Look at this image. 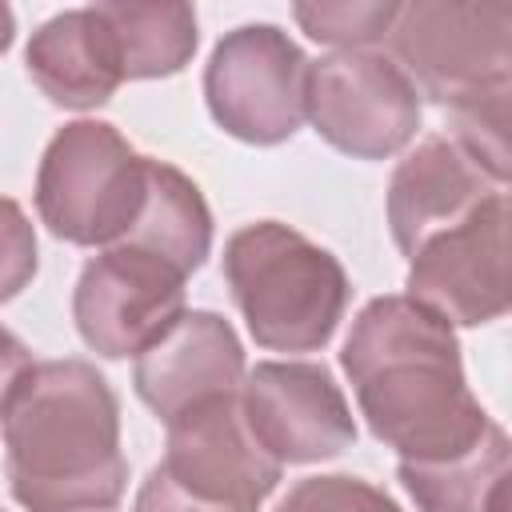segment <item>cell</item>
<instances>
[{
    "mask_svg": "<svg viewBox=\"0 0 512 512\" xmlns=\"http://www.w3.org/2000/svg\"><path fill=\"white\" fill-rule=\"evenodd\" d=\"M40 268V248H36V228L28 212L0 196V304L16 300Z\"/></svg>",
    "mask_w": 512,
    "mask_h": 512,
    "instance_id": "44dd1931",
    "label": "cell"
},
{
    "mask_svg": "<svg viewBox=\"0 0 512 512\" xmlns=\"http://www.w3.org/2000/svg\"><path fill=\"white\" fill-rule=\"evenodd\" d=\"M308 120L336 152L388 160L420 128V92L388 52H328L308 64Z\"/></svg>",
    "mask_w": 512,
    "mask_h": 512,
    "instance_id": "ba28073f",
    "label": "cell"
},
{
    "mask_svg": "<svg viewBox=\"0 0 512 512\" xmlns=\"http://www.w3.org/2000/svg\"><path fill=\"white\" fill-rule=\"evenodd\" d=\"M508 108H512V84H492L460 104H452V144L500 188L508 184Z\"/></svg>",
    "mask_w": 512,
    "mask_h": 512,
    "instance_id": "ac0fdd59",
    "label": "cell"
},
{
    "mask_svg": "<svg viewBox=\"0 0 512 512\" xmlns=\"http://www.w3.org/2000/svg\"><path fill=\"white\" fill-rule=\"evenodd\" d=\"M508 220V192H496L468 220L424 240L408 256L404 296H412L452 328L500 320L512 304Z\"/></svg>",
    "mask_w": 512,
    "mask_h": 512,
    "instance_id": "30bf717a",
    "label": "cell"
},
{
    "mask_svg": "<svg viewBox=\"0 0 512 512\" xmlns=\"http://www.w3.org/2000/svg\"><path fill=\"white\" fill-rule=\"evenodd\" d=\"M160 464L144 476L132 512H260L276 492V464L248 432L240 392L172 416Z\"/></svg>",
    "mask_w": 512,
    "mask_h": 512,
    "instance_id": "277c9868",
    "label": "cell"
},
{
    "mask_svg": "<svg viewBox=\"0 0 512 512\" xmlns=\"http://www.w3.org/2000/svg\"><path fill=\"white\" fill-rule=\"evenodd\" d=\"M184 280L188 276L176 264L148 248H100L72 288L80 340L104 360H136L184 316Z\"/></svg>",
    "mask_w": 512,
    "mask_h": 512,
    "instance_id": "9c48e42d",
    "label": "cell"
},
{
    "mask_svg": "<svg viewBox=\"0 0 512 512\" xmlns=\"http://www.w3.org/2000/svg\"><path fill=\"white\" fill-rule=\"evenodd\" d=\"M0 424L8 488L24 512H112L124 500L120 400L96 364H36Z\"/></svg>",
    "mask_w": 512,
    "mask_h": 512,
    "instance_id": "7a4b0ae2",
    "label": "cell"
},
{
    "mask_svg": "<svg viewBox=\"0 0 512 512\" xmlns=\"http://www.w3.org/2000/svg\"><path fill=\"white\" fill-rule=\"evenodd\" d=\"M504 192L448 136H424L388 180V228L404 260L444 228L468 220L488 196Z\"/></svg>",
    "mask_w": 512,
    "mask_h": 512,
    "instance_id": "4fadbf2b",
    "label": "cell"
},
{
    "mask_svg": "<svg viewBox=\"0 0 512 512\" xmlns=\"http://www.w3.org/2000/svg\"><path fill=\"white\" fill-rule=\"evenodd\" d=\"M12 36H16V16L8 4H0V56L12 48Z\"/></svg>",
    "mask_w": 512,
    "mask_h": 512,
    "instance_id": "603a6c76",
    "label": "cell"
},
{
    "mask_svg": "<svg viewBox=\"0 0 512 512\" xmlns=\"http://www.w3.org/2000/svg\"><path fill=\"white\" fill-rule=\"evenodd\" d=\"M388 56L432 104H460L492 84H512V4L412 0L396 8Z\"/></svg>",
    "mask_w": 512,
    "mask_h": 512,
    "instance_id": "8992f818",
    "label": "cell"
},
{
    "mask_svg": "<svg viewBox=\"0 0 512 512\" xmlns=\"http://www.w3.org/2000/svg\"><path fill=\"white\" fill-rule=\"evenodd\" d=\"M120 244L148 248L192 276L212 252V212L196 180L164 160H152L140 216Z\"/></svg>",
    "mask_w": 512,
    "mask_h": 512,
    "instance_id": "2e32d148",
    "label": "cell"
},
{
    "mask_svg": "<svg viewBox=\"0 0 512 512\" xmlns=\"http://www.w3.org/2000/svg\"><path fill=\"white\" fill-rule=\"evenodd\" d=\"M392 0H312V4H292L296 24L316 40L336 52L368 48L388 36L396 20Z\"/></svg>",
    "mask_w": 512,
    "mask_h": 512,
    "instance_id": "d6986e66",
    "label": "cell"
},
{
    "mask_svg": "<svg viewBox=\"0 0 512 512\" xmlns=\"http://www.w3.org/2000/svg\"><path fill=\"white\" fill-rule=\"evenodd\" d=\"M112 28L124 80H160L184 72L200 44V24L192 4L160 0H112L96 4Z\"/></svg>",
    "mask_w": 512,
    "mask_h": 512,
    "instance_id": "e0dca14e",
    "label": "cell"
},
{
    "mask_svg": "<svg viewBox=\"0 0 512 512\" xmlns=\"http://www.w3.org/2000/svg\"><path fill=\"white\" fill-rule=\"evenodd\" d=\"M308 64L304 48L276 24L224 32L204 64L212 120L256 148L292 140L308 120Z\"/></svg>",
    "mask_w": 512,
    "mask_h": 512,
    "instance_id": "52a82bcc",
    "label": "cell"
},
{
    "mask_svg": "<svg viewBox=\"0 0 512 512\" xmlns=\"http://www.w3.org/2000/svg\"><path fill=\"white\" fill-rule=\"evenodd\" d=\"M340 368L368 432L396 460H452L492 428L464 380L456 328L404 292L376 296L356 312Z\"/></svg>",
    "mask_w": 512,
    "mask_h": 512,
    "instance_id": "6da1fadb",
    "label": "cell"
},
{
    "mask_svg": "<svg viewBox=\"0 0 512 512\" xmlns=\"http://www.w3.org/2000/svg\"><path fill=\"white\" fill-rule=\"evenodd\" d=\"M24 68L52 104L76 112L108 104L112 92L124 84L112 28L96 4L68 8L44 20L24 48Z\"/></svg>",
    "mask_w": 512,
    "mask_h": 512,
    "instance_id": "5bb4252c",
    "label": "cell"
},
{
    "mask_svg": "<svg viewBox=\"0 0 512 512\" xmlns=\"http://www.w3.org/2000/svg\"><path fill=\"white\" fill-rule=\"evenodd\" d=\"M416 512H508V432L492 428L460 456L436 464L396 460Z\"/></svg>",
    "mask_w": 512,
    "mask_h": 512,
    "instance_id": "9a60e30c",
    "label": "cell"
},
{
    "mask_svg": "<svg viewBox=\"0 0 512 512\" xmlns=\"http://www.w3.org/2000/svg\"><path fill=\"white\" fill-rule=\"evenodd\" d=\"M148 164L116 124L72 120L56 128L36 168V212L56 240L80 248L120 244L144 204Z\"/></svg>",
    "mask_w": 512,
    "mask_h": 512,
    "instance_id": "5b68a950",
    "label": "cell"
},
{
    "mask_svg": "<svg viewBox=\"0 0 512 512\" xmlns=\"http://www.w3.org/2000/svg\"><path fill=\"white\" fill-rule=\"evenodd\" d=\"M32 368H36V364H32L28 344H24L16 332L0 328V412L8 408V400L16 396V388L24 384V376H28Z\"/></svg>",
    "mask_w": 512,
    "mask_h": 512,
    "instance_id": "7402d4cb",
    "label": "cell"
},
{
    "mask_svg": "<svg viewBox=\"0 0 512 512\" xmlns=\"http://www.w3.org/2000/svg\"><path fill=\"white\" fill-rule=\"evenodd\" d=\"M240 412L252 440L276 464H316L356 444L352 408L316 360H260L248 368Z\"/></svg>",
    "mask_w": 512,
    "mask_h": 512,
    "instance_id": "8fae6325",
    "label": "cell"
},
{
    "mask_svg": "<svg viewBox=\"0 0 512 512\" xmlns=\"http://www.w3.org/2000/svg\"><path fill=\"white\" fill-rule=\"evenodd\" d=\"M224 284L248 336L268 352H320L352 296L344 264L280 220H256L228 236Z\"/></svg>",
    "mask_w": 512,
    "mask_h": 512,
    "instance_id": "3957f363",
    "label": "cell"
},
{
    "mask_svg": "<svg viewBox=\"0 0 512 512\" xmlns=\"http://www.w3.org/2000/svg\"><path fill=\"white\" fill-rule=\"evenodd\" d=\"M276 512H404V508L364 476L328 472V476L296 480Z\"/></svg>",
    "mask_w": 512,
    "mask_h": 512,
    "instance_id": "ffe728a7",
    "label": "cell"
},
{
    "mask_svg": "<svg viewBox=\"0 0 512 512\" xmlns=\"http://www.w3.org/2000/svg\"><path fill=\"white\" fill-rule=\"evenodd\" d=\"M244 372V344L236 328L212 308H184V316L136 356L132 388L168 424L200 400L240 392Z\"/></svg>",
    "mask_w": 512,
    "mask_h": 512,
    "instance_id": "7c38bea8",
    "label": "cell"
}]
</instances>
